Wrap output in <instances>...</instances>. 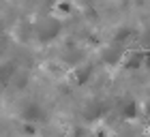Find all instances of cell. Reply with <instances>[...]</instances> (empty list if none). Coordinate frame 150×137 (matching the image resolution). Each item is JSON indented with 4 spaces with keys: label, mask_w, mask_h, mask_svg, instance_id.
<instances>
[{
    "label": "cell",
    "mask_w": 150,
    "mask_h": 137,
    "mask_svg": "<svg viewBox=\"0 0 150 137\" xmlns=\"http://www.w3.org/2000/svg\"><path fill=\"white\" fill-rule=\"evenodd\" d=\"M122 47L118 45V43H114V45H110V47H105L103 49V60L107 64H118V62H122V58H125V52H120Z\"/></svg>",
    "instance_id": "obj_1"
}]
</instances>
